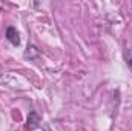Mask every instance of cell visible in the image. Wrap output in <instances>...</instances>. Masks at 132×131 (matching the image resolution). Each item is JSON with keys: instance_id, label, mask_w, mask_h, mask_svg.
Returning a JSON list of instances; mask_svg holds the SVG:
<instances>
[{"instance_id": "cell-1", "label": "cell", "mask_w": 132, "mask_h": 131, "mask_svg": "<svg viewBox=\"0 0 132 131\" xmlns=\"http://www.w3.org/2000/svg\"><path fill=\"white\" fill-rule=\"evenodd\" d=\"M40 122H42V117L38 116V113L31 111L29 116H28V119H26V130H34L35 127L40 125Z\"/></svg>"}, {"instance_id": "cell-2", "label": "cell", "mask_w": 132, "mask_h": 131, "mask_svg": "<svg viewBox=\"0 0 132 131\" xmlns=\"http://www.w3.org/2000/svg\"><path fill=\"white\" fill-rule=\"evenodd\" d=\"M6 39H8L14 46H17V45L20 43V34H19V31H17L14 26H8V30H6Z\"/></svg>"}, {"instance_id": "cell-3", "label": "cell", "mask_w": 132, "mask_h": 131, "mask_svg": "<svg viewBox=\"0 0 132 131\" xmlns=\"http://www.w3.org/2000/svg\"><path fill=\"white\" fill-rule=\"evenodd\" d=\"M28 51H26V57H29V59H34V57H37L38 56V49L34 46V45H28V48H26Z\"/></svg>"}, {"instance_id": "cell-4", "label": "cell", "mask_w": 132, "mask_h": 131, "mask_svg": "<svg viewBox=\"0 0 132 131\" xmlns=\"http://www.w3.org/2000/svg\"><path fill=\"white\" fill-rule=\"evenodd\" d=\"M125 60H126V63L132 68V48L126 49V53H125Z\"/></svg>"}]
</instances>
